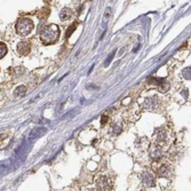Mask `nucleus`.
Segmentation results:
<instances>
[{
    "mask_svg": "<svg viewBox=\"0 0 191 191\" xmlns=\"http://www.w3.org/2000/svg\"><path fill=\"white\" fill-rule=\"evenodd\" d=\"M60 38V29L56 24H48L40 31V40L44 45H53Z\"/></svg>",
    "mask_w": 191,
    "mask_h": 191,
    "instance_id": "1",
    "label": "nucleus"
},
{
    "mask_svg": "<svg viewBox=\"0 0 191 191\" xmlns=\"http://www.w3.org/2000/svg\"><path fill=\"white\" fill-rule=\"evenodd\" d=\"M153 172L160 177H168L172 173V165L168 160H161V158L153 161Z\"/></svg>",
    "mask_w": 191,
    "mask_h": 191,
    "instance_id": "2",
    "label": "nucleus"
},
{
    "mask_svg": "<svg viewBox=\"0 0 191 191\" xmlns=\"http://www.w3.org/2000/svg\"><path fill=\"white\" fill-rule=\"evenodd\" d=\"M34 29V23L29 17H21L16 23V31L20 35L27 37L31 34Z\"/></svg>",
    "mask_w": 191,
    "mask_h": 191,
    "instance_id": "3",
    "label": "nucleus"
},
{
    "mask_svg": "<svg viewBox=\"0 0 191 191\" xmlns=\"http://www.w3.org/2000/svg\"><path fill=\"white\" fill-rule=\"evenodd\" d=\"M16 52L20 56H27L30 52H31V44L28 40H22L17 44L16 47Z\"/></svg>",
    "mask_w": 191,
    "mask_h": 191,
    "instance_id": "4",
    "label": "nucleus"
},
{
    "mask_svg": "<svg viewBox=\"0 0 191 191\" xmlns=\"http://www.w3.org/2000/svg\"><path fill=\"white\" fill-rule=\"evenodd\" d=\"M142 181L147 187H153L156 183V176L152 171H143L142 173Z\"/></svg>",
    "mask_w": 191,
    "mask_h": 191,
    "instance_id": "5",
    "label": "nucleus"
},
{
    "mask_svg": "<svg viewBox=\"0 0 191 191\" xmlns=\"http://www.w3.org/2000/svg\"><path fill=\"white\" fill-rule=\"evenodd\" d=\"M149 155H150V158L153 160H158L162 157V149H161V144L159 143H153L150 148V151H149Z\"/></svg>",
    "mask_w": 191,
    "mask_h": 191,
    "instance_id": "6",
    "label": "nucleus"
},
{
    "mask_svg": "<svg viewBox=\"0 0 191 191\" xmlns=\"http://www.w3.org/2000/svg\"><path fill=\"white\" fill-rule=\"evenodd\" d=\"M97 188L98 190H111V186H109V181L105 176H102L97 180Z\"/></svg>",
    "mask_w": 191,
    "mask_h": 191,
    "instance_id": "7",
    "label": "nucleus"
},
{
    "mask_svg": "<svg viewBox=\"0 0 191 191\" xmlns=\"http://www.w3.org/2000/svg\"><path fill=\"white\" fill-rule=\"evenodd\" d=\"M72 10L70 9V8H63L62 10H61V13H60V18H61V21H68V20H70L71 17H72Z\"/></svg>",
    "mask_w": 191,
    "mask_h": 191,
    "instance_id": "8",
    "label": "nucleus"
},
{
    "mask_svg": "<svg viewBox=\"0 0 191 191\" xmlns=\"http://www.w3.org/2000/svg\"><path fill=\"white\" fill-rule=\"evenodd\" d=\"M156 136H157V142L161 144V143H165L166 141H167V137H168V135L166 134V132L165 130H157V133H156Z\"/></svg>",
    "mask_w": 191,
    "mask_h": 191,
    "instance_id": "9",
    "label": "nucleus"
},
{
    "mask_svg": "<svg viewBox=\"0 0 191 191\" xmlns=\"http://www.w3.org/2000/svg\"><path fill=\"white\" fill-rule=\"evenodd\" d=\"M7 53H8V48H7L6 44L0 42V60L3 59V57L7 55Z\"/></svg>",
    "mask_w": 191,
    "mask_h": 191,
    "instance_id": "10",
    "label": "nucleus"
},
{
    "mask_svg": "<svg viewBox=\"0 0 191 191\" xmlns=\"http://www.w3.org/2000/svg\"><path fill=\"white\" fill-rule=\"evenodd\" d=\"M27 92V87L25 86H21V87H18L16 91H15V95L16 96H20V95H22V94H24Z\"/></svg>",
    "mask_w": 191,
    "mask_h": 191,
    "instance_id": "11",
    "label": "nucleus"
},
{
    "mask_svg": "<svg viewBox=\"0 0 191 191\" xmlns=\"http://www.w3.org/2000/svg\"><path fill=\"white\" fill-rule=\"evenodd\" d=\"M77 24H78V23H77V22H74V23L71 25V28H69V29H68V31H66V38H69V37L72 34V32L76 30V28H77Z\"/></svg>",
    "mask_w": 191,
    "mask_h": 191,
    "instance_id": "12",
    "label": "nucleus"
},
{
    "mask_svg": "<svg viewBox=\"0 0 191 191\" xmlns=\"http://www.w3.org/2000/svg\"><path fill=\"white\" fill-rule=\"evenodd\" d=\"M105 121H108V116L103 115V117H102V125H105Z\"/></svg>",
    "mask_w": 191,
    "mask_h": 191,
    "instance_id": "13",
    "label": "nucleus"
},
{
    "mask_svg": "<svg viewBox=\"0 0 191 191\" xmlns=\"http://www.w3.org/2000/svg\"><path fill=\"white\" fill-rule=\"evenodd\" d=\"M44 1H45V2H46V3H49V2H50V1H52V0H44Z\"/></svg>",
    "mask_w": 191,
    "mask_h": 191,
    "instance_id": "14",
    "label": "nucleus"
}]
</instances>
